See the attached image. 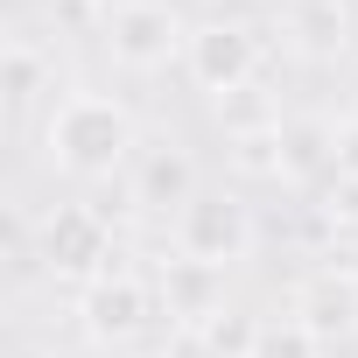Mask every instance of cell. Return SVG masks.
I'll return each mask as SVG.
<instances>
[{
    "label": "cell",
    "instance_id": "obj_1",
    "mask_svg": "<svg viewBox=\"0 0 358 358\" xmlns=\"http://www.w3.org/2000/svg\"><path fill=\"white\" fill-rule=\"evenodd\" d=\"M141 155V120L120 92H92L71 85L50 120H43V162L71 183H106V176H127Z\"/></svg>",
    "mask_w": 358,
    "mask_h": 358
},
{
    "label": "cell",
    "instance_id": "obj_2",
    "mask_svg": "<svg viewBox=\"0 0 358 358\" xmlns=\"http://www.w3.org/2000/svg\"><path fill=\"white\" fill-rule=\"evenodd\" d=\"M99 43H106V57H113L120 71L155 78V71H169V64H183L190 22H183V8H169V0H106Z\"/></svg>",
    "mask_w": 358,
    "mask_h": 358
},
{
    "label": "cell",
    "instance_id": "obj_3",
    "mask_svg": "<svg viewBox=\"0 0 358 358\" xmlns=\"http://www.w3.org/2000/svg\"><path fill=\"white\" fill-rule=\"evenodd\" d=\"M183 71L204 99H239L253 92V78L267 71V36L239 15H211V22H190V50H183Z\"/></svg>",
    "mask_w": 358,
    "mask_h": 358
},
{
    "label": "cell",
    "instance_id": "obj_4",
    "mask_svg": "<svg viewBox=\"0 0 358 358\" xmlns=\"http://www.w3.org/2000/svg\"><path fill=\"white\" fill-rule=\"evenodd\" d=\"M36 260H43L50 281H71V288L113 274V267H120V246H113L106 211H99V204H57V211H43V225H36Z\"/></svg>",
    "mask_w": 358,
    "mask_h": 358
},
{
    "label": "cell",
    "instance_id": "obj_5",
    "mask_svg": "<svg viewBox=\"0 0 358 358\" xmlns=\"http://www.w3.org/2000/svg\"><path fill=\"white\" fill-rule=\"evenodd\" d=\"M169 239H176V253H190V260L232 274L239 260H253L260 218H253V204H246L239 190H197V204L169 225Z\"/></svg>",
    "mask_w": 358,
    "mask_h": 358
},
{
    "label": "cell",
    "instance_id": "obj_6",
    "mask_svg": "<svg viewBox=\"0 0 358 358\" xmlns=\"http://www.w3.org/2000/svg\"><path fill=\"white\" fill-rule=\"evenodd\" d=\"M155 316H162L155 281H148V274H134V267H113V274H99V281H85V288H78V330H85L92 344H106V351L141 344Z\"/></svg>",
    "mask_w": 358,
    "mask_h": 358
},
{
    "label": "cell",
    "instance_id": "obj_7",
    "mask_svg": "<svg viewBox=\"0 0 358 358\" xmlns=\"http://www.w3.org/2000/svg\"><path fill=\"white\" fill-rule=\"evenodd\" d=\"M197 190H204V176H197V155H190L183 141H141V155H134V169H127L134 211L176 225V218L197 204Z\"/></svg>",
    "mask_w": 358,
    "mask_h": 358
},
{
    "label": "cell",
    "instance_id": "obj_8",
    "mask_svg": "<svg viewBox=\"0 0 358 358\" xmlns=\"http://www.w3.org/2000/svg\"><path fill=\"white\" fill-rule=\"evenodd\" d=\"M155 302L169 323H183V330H211L225 316V267H204L190 253H176L155 267Z\"/></svg>",
    "mask_w": 358,
    "mask_h": 358
},
{
    "label": "cell",
    "instance_id": "obj_9",
    "mask_svg": "<svg viewBox=\"0 0 358 358\" xmlns=\"http://www.w3.org/2000/svg\"><path fill=\"white\" fill-rule=\"evenodd\" d=\"M288 316H302L323 344H351L358 337V274L337 260V267H316L302 288H295V309Z\"/></svg>",
    "mask_w": 358,
    "mask_h": 358
},
{
    "label": "cell",
    "instance_id": "obj_10",
    "mask_svg": "<svg viewBox=\"0 0 358 358\" xmlns=\"http://www.w3.org/2000/svg\"><path fill=\"white\" fill-rule=\"evenodd\" d=\"M288 50L316 57V64H337L351 50V8L344 0H295L288 8Z\"/></svg>",
    "mask_w": 358,
    "mask_h": 358
},
{
    "label": "cell",
    "instance_id": "obj_11",
    "mask_svg": "<svg viewBox=\"0 0 358 358\" xmlns=\"http://www.w3.org/2000/svg\"><path fill=\"white\" fill-rule=\"evenodd\" d=\"M316 176H337V127L295 113L281 120V183H316Z\"/></svg>",
    "mask_w": 358,
    "mask_h": 358
},
{
    "label": "cell",
    "instance_id": "obj_12",
    "mask_svg": "<svg viewBox=\"0 0 358 358\" xmlns=\"http://www.w3.org/2000/svg\"><path fill=\"white\" fill-rule=\"evenodd\" d=\"M50 71H57V64L36 50V36H8V106H15V113L36 106V92L50 85Z\"/></svg>",
    "mask_w": 358,
    "mask_h": 358
},
{
    "label": "cell",
    "instance_id": "obj_13",
    "mask_svg": "<svg viewBox=\"0 0 358 358\" xmlns=\"http://www.w3.org/2000/svg\"><path fill=\"white\" fill-rule=\"evenodd\" d=\"M246 358H323V337L302 316H267L246 344Z\"/></svg>",
    "mask_w": 358,
    "mask_h": 358
},
{
    "label": "cell",
    "instance_id": "obj_14",
    "mask_svg": "<svg viewBox=\"0 0 358 358\" xmlns=\"http://www.w3.org/2000/svg\"><path fill=\"white\" fill-rule=\"evenodd\" d=\"M337 183H351V190H358V113L337 127Z\"/></svg>",
    "mask_w": 358,
    "mask_h": 358
},
{
    "label": "cell",
    "instance_id": "obj_15",
    "mask_svg": "<svg viewBox=\"0 0 358 358\" xmlns=\"http://www.w3.org/2000/svg\"><path fill=\"white\" fill-rule=\"evenodd\" d=\"M337 260H344V267H351V274H358V232H351V239H344V253H337Z\"/></svg>",
    "mask_w": 358,
    "mask_h": 358
},
{
    "label": "cell",
    "instance_id": "obj_16",
    "mask_svg": "<svg viewBox=\"0 0 358 358\" xmlns=\"http://www.w3.org/2000/svg\"><path fill=\"white\" fill-rule=\"evenodd\" d=\"M15 358H50V351H36V344H22V351H15Z\"/></svg>",
    "mask_w": 358,
    "mask_h": 358
},
{
    "label": "cell",
    "instance_id": "obj_17",
    "mask_svg": "<svg viewBox=\"0 0 358 358\" xmlns=\"http://www.w3.org/2000/svg\"><path fill=\"white\" fill-rule=\"evenodd\" d=\"M281 8H295V0H281Z\"/></svg>",
    "mask_w": 358,
    "mask_h": 358
}]
</instances>
